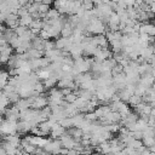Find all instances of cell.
Returning a JSON list of instances; mask_svg holds the SVG:
<instances>
[{"label": "cell", "mask_w": 155, "mask_h": 155, "mask_svg": "<svg viewBox=\"0 0 155 155\" xmlns=\"http://www.w3.org/2000/svg\"><path fill=\"white\" fill-rule=\"evenodd\" d=\"M17 132V121H11L7 119H2L0 121V134H11Z\"/></svg>", "instance_id": "6da1fadb"}, {"label": "cell", "mask_w": 155, "mask_h": 155, "mask_svg": "<svg viewBox=\"0 0 155 155\" xmlns=\"http://www.w3.org/2000/svg\"><path fill=\"white\" fill-rule=\"evenodd\" d=\"M4 115H5V119H7V120L17 121L19 119V109L16 107V104H13V107H10V108L5 109Z\"/></svg>", "instance_id": "7a4b0ae2"}, {"label": "cell", "mask_w": 155, "mask_h": 155, "mask_svg": "<svg viewBox=\"0 0 155 155\" xmlns=\"http://www.w3.org/2000/svg\"><path fill=\"white\" fill-rule=\"evenodd\" d=\"M18 19H19V17H18V15H17V13L8 12V13L6 15V17H5L4 23H5V24H6V27H8V28H16V27L19 24Z\"/></svg>", "instance_id": "3957f363"}, {"label": "cell", "mask_w": 155, "mask_h": 155, "mask_svg": "<svg viewBox=\"0 0 155 155\" xmlns=\"http://www.w3.org/2000/svg\"><path fill=\"white\" fill-rule=\"evenodd\" d=\"M65 130H67V128L63 127V126L57 121V122H54V124L52 125V128H51L50 134H51L52 138H59L62 134L65 133Z\"/></svg>", "instance_id": "277c9868"}, {"label": "cell", "mask_w": 155, "mask_h": 155, "mask_svg": "<svg viewBox=\"0 0 155 155\" xmlns=\"http://www.w3.org/2000/svg\"><path fill=\"white\" fill-rule=\"evenodd\" d=\"M30 130H31V125L29 121H25V120L17 121V132L18 133H27V132H30Z\"/></svg>", "instance_id": "5b68a950"}, {"label": "cell", "mask_w": 155, "mask_h": 155, "mask_svg": "<svg viewBox=\"0 0 155 155\" xmlns=\"http://www.w3.org/2000/svg\"><path fill=\"white\" fill-rule=\"evenodd\" d=\"M4 140H6L7 143H10L11 145H13V147H19V144H21V138L16 134V133H11V134H6L4 138H2Z\"/></svg>", "instance_id": "8992f818"}, {"label": "cell", "mask_w": 155, "mask_h": 155, "mask_svg": "<svg viewBox=\"0 0 155 155\" xmlns=\"http://www.w3.org/2000/svg\"><path fill=\"white\" fill-rule=\"evenodd\" d=\"M30 44H31V47L38 48V50H41V51H45V39H42V38L39 36V35H36V36L30 41Z\"/></svg>", "instance_id": "52a82bcc"}, {"label": "cell", "mask_w": 155, "mask_h": 155, "mask_svg": "<svg viewBox=\"0 0 155 155\" xmlns=\"http://www.w3.org/2000/svg\"><path fill=\"white\" fill-rule=\"evenodd\" d=\"M16 107L21 110H24V109H29L31 108V101L29 98H19L18 102L16 103Z\"/></svg>", "instance_id": "ba28073f"}, {"label": "cell", "mask_w": 155, "mask_h": 155, "mask_svg": "<svg viewBox=\"0 0 155 155\" xmlns=\"http://www.w3.org/2000/svg\"><path fill=\"white\" fill-rule=\"evenodd\" d=\"M53 124H54L53 121H51L50 119H47V120L40 122L38 126H39V128H40L45 134H48V133L51 132V128H52V125H53Z\"/></svg>", "instance_id": "9c48e42d"}, {"label": "cell", "mask_w": 155, "mask_h": 155, "mask_svg": "<svg viewBox=\"0 0 155 155\" xmlns=\"http://www.w3.org/2000/svg\"><path fill=\"white\" fill-rule=\"evenodd\" d=\"M33 19H34V18L31 17V15H30V13H27V15H24V16H21V17H19V19H18V22H19V24H21V25L29 27Z\"/></svg>", "instance_id": "30bf717a"}, {"label": "cell", "mask_w": 155, "mask_h": 155, "mask_svg": "<svg viewBox=\"0 0 155 155\" xmlns=\"http://www.w3.org/2000/svg\"><path fill=\"white\" fill-rule=\"evenodd\" d=\"M8 78H10V74L8 71H4V70H0V90L4 88V86L7 84L8 81Z\"/></svg>", "instance_id": "8fae6325"}, {"label": "cell", "mask_w": 155, "mask_h": 155, "mask_svg": "<svg viewBox=\"0 0 155 155\" xmlns=\"http://www.w3.org/2000/svg\"><path fill=\"white\" fill-rule=\"evenodd\" d=\"M142 102V96H138V94H136V93H133V94H131L130 96V98H128V105H131V107H134L136 104H138V103H140Z\"/></svg>", "instance_id": "7c38bea8"}, {"label": "cell", "mask_w": 155, "mask_h": 155, "mask_svg": "<svg viewBox=\"0 0 155 155\" xmlns=\"http://www.w3.org/2000/svg\"><path fill=\"white\" fill-rule=\"evenodd\" d=\"M116 93H117V96L120 97V99H121L122 102H126V103L128 102V98H130V96H131V93H130V92H128V91H127L126 88H122V90H119V91H117Z\"/></svg>", "instance_id": "4fadbf2b"}, {"label": "cell", "mask_w": 155, "mask_h": 155, "mask_svg": "<svg viewBox=\"0 0 155 155\" xmlns=\"http://www.w3.org/2000/svg\"><path fill=\"white\" fill-rule=\"evenodd\" d=\"M6 96H7V98H8V102H10V104H16V103L18 102V99L21 98V97H19V94H18L16 91H12V92L7 93Z\"/></svg>", "instance_id": "5bb4252c"}, {"label": "cell", "mask_w": 155, "mask_h": 155, "mask_svg": "<svg viewBox=\"0 0 155 155\" xmlns=\"http://www.w3.org/2000/svg\"><path fill=\"white\" fill-rule=\"evenodd\" d=\"M142 142H143V144L145 147L150 148V147H153L155 144V137H153V136H144L142 138Z\"/></svg>", "instance_id": "9a60e30c"}, {"label": "cell", "mask_w": 155, "mask_h": 155, "mask_svg": "<svg viewBox=\"0 0 155 155\" xmlns=\"http://www.w3.org/2000/svg\"><path fill=\"white\" fill-rule=\"evenodd\" d=\"M63 127H65V128H69V127H71L73 126V120H71V116H65V117H63V119H61L59 121H58Z\"/></svg>", "instance_id": "2e32d148"}, {"label": "cell", "mask_w": 155, "mask_h": 155, "mask_svg": "<svg viewBox=\"0 0 155 155\" xmlns=\"http://www.w3.org/2000/svg\"><path fill=\"white\" fill-rule=\"evenodd\" d=\"M50 7H51V5L40 2V4H39V8H38V12H39V13H46V12L50 10Z\"/></svg>", "instance_id": "e0dca14e"}, {"label": "cell", "mask_w": 155, "mask_h": 155, "mask_svg": "<svg viewBox=\"0 0 155 155\" xmlns=\"http://www.w3.org/2000/svg\"><path fill=\"white\" fill-rule=\"evenodd\" d=\"M76 98H78V96H76V94H75L73 91H71L70 93H68V94H65V96H64V99H65L68 103H73V102H74Z\"/></svg>", "instance_id": "ac0fdd59"}, {"label": "cell", "mask_w": 155, "mask_h": 155, "mask_svg": "<svg viewBox=\"0 0 155 155\" xmlns=\"http://www.w3.org/2000/svg\"><path fill=\"white\" fill-rule=\"evenodd\" d=\"M52 48H56L54 41H52V40H50V39L45 40V51H47V50H52Z\"/></svg>", "instance_id": "d6986e66"}, {"label": "cell", "mask_w": 155, "mask_h": 155, "mask_svg": "<svg viewBox=\"0 0 155 155\" xmlns=\"http://www.w3.org/2000/svg\"><path fill=\"white\" fill-rule=\"evenodd\" d=\"M6 12H1L0 11V24H2L4 23V21H5V17H6Z\"/></svg>", "instance_id": "ffe728a7"}, {"label": "cell", "mask_w": 155, "mask_h": 155, "mask_svg": "<svg viewBox=\"0 0 155 155\" xmlns=\"http://www.w3.org/2000/svg\"><path fill=\"white\" fill-rule=\"evenodd\" d=\"M149 6H150V11L155 13V1H151V2L149 4Z\"/></svg>", "instance_id": "44dd1931"}, {"label": "cell", "mask_w": 155, "mask_h": 155, "mask_svg": "<svg viewBox=\"0 0 155 155\" xmlns=\"http://www.w3.org/2000/svg\"><path fill=\"white\" fill-rule=\"evenodd\" d=\"M42 4H47V5H52L53 4V0H41Z\"/></svg>", "instance_id": "7402d4cb"}, {"label": "cell", "mask_w": 155, "mask_h": 155, "mask_svg": "<svg viewBox=\"0 0 155 155\" xmlns=\"http://www.w3.org/2000/svg\"><path fill=\"white\" fill-rule=\"evenodd\" d=\"M5 154H6V150H5V148L1 145V147H0V155H5Z\"/></svg>", "instance_id": "603a6c76"}, {"label": "cell", "mask_w": 155, "mask_h": 155, "mask_svg": "<svg viewBox=\"0 0 155 155\" xmlns=\"http://www.w3.org/2000/svg\"><path fill=\"white\" fill-rule=\"evenodd\" d=\"M2 30H4V27H2V25H1V24H0V35H1V34H2Z\"/></svg>", "instance_id": "cb8c5ba5"}, {"label": "cell", "mask_w": 155, "mask_h": 155, "mask_svg": "<svg viewBox=\"0 0 155 155\" xmlns=\"http://www.w3.org/2000/svg\"><path fill=\"white\" fill-rule=\"evenodd\" d=\"M1 48H2V47H1V46H0V52H1Z\"/></svg>", "instance_id": "d4e9b609"}]
</instances>
